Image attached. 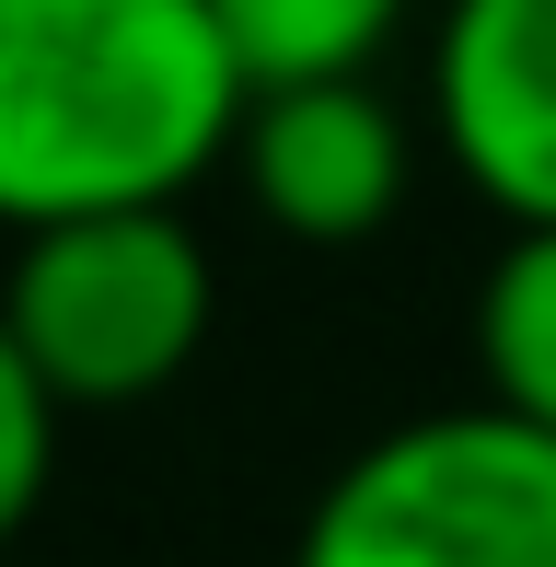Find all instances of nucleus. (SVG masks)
I'll return each mask as SVG.
<instances>
[{
  "label": "nucleus",
  "mask_w": 556,
  "mask_h": 567,
  "mask_svg": "<svg viewBox=\"0 0 556 567\" xmlns=\"http://www.w3.org/2000/svg\"><path fill=\"white\" fill-rule=\"evenodd\" d=\"M244 82H313V70H371L418 0H209Z\"/></svg>",
  "instance_id": "obj_7"
},
{
  "label": "nucleus",
  "mask_w": 556,
  "mask_h": 567,
  "mask_svg": "<svg viewBox=\"0 0 556 567\" xmlns=\"http://www.w3.org/2000/svg\"><path fill=\"white\" fill-rule=\"evenodd\" d=\"M209 313H220V278H209V244L174 220V197L12 231L0 324L23 337V359L47 371L70 417H116V405H151L163 382H186V359L209 348Z\"/></svg>",
  "instance_id": "obj_3"
},
{
  "label": "nucleus",
  "mask_w": 556,
  "mask_h": 567,
  "mask_svg": "<svg viewBox=\"0 0 556 567\" xmlns=\"http://www.w3.org/2000/svg\"><path fill=\"white\" fill-rule=\"evenodd\" d=\"M452 174L498 220H556V0H452L429 47Z\"/></svg>",
  "instance_id": "obj_5"
},
{
  "label": "nucleus",
  "mask_w": 556,
  "mask_h": 567,
  "mask_svg": "<svg viewBox=\"0 0 556 567\" xmlns=\"http://www.w3.org/2000/svg\"><path fill=\"white\" fill-rule=\"evenodd\" d=\"M244 93L209 0H0V231L186 197Z\"/></svg>",
  "instance_id": "obj_1"
},
{
  "label": "nucleus",
  "mask_w": 556,
  "mask_h": 567,
  "mask_svg": "<svg viewBox=\"0 0 556 567\" xmlns=\"http://www.w3.org/2000/svg\"><path fill=\"white\" fill-rule=\"evenodd\" d=\"M475 382L556 429V220H511L475 290Z\"/></svg>",
  "instance_id": "obj_6"
},
{
  "label": "nucleus",
  "mask_w": 556,
  "mask_h": 567,
  "mask_svg": "<svg viewBox=\"0 0 556 567\" xmlns=\"http://www.w3.org/2000/svg\"><path fill=\"white\" fill-rule=\"evenodd\" d=\"M244 197L290 244H371L418 186L406 116L371 93V70H313V82H256L233 116Z\"/></svg>",
  "instance_id": "obj_4"
},
{
  "label": "nucleus",
  "mask_w": 556,
  "mask_h": 567,
  "mask_svg": "<svg viewBox=\"0 0 556 567\" xmlns=\"http://www.w3.org/2000/svg\"><path fill=\"white\" fill-rule=\"evenodd\" d=\"M290 567H556V429L522 405H429L313 486Z\"/></svg>",
  "instance_id": "obj_2"
},
{
  "label": "nucleus",
  "mask_w": 556,
  "mask_h": 567,
  "mask_svg": "<svg viewBox=\"0 0 556 567\" xmlns=\"http://www.w3.org/2000/svg\"><path fill=\"white\" fill-rule=\"evenodd\" d=\"M59 417H70V405L47 394V371L23 359V337H12V324H0V545L35 522L47 475H59Z\"/></svg>",
  "instance_id": "obj_8"
}]
</instances>
